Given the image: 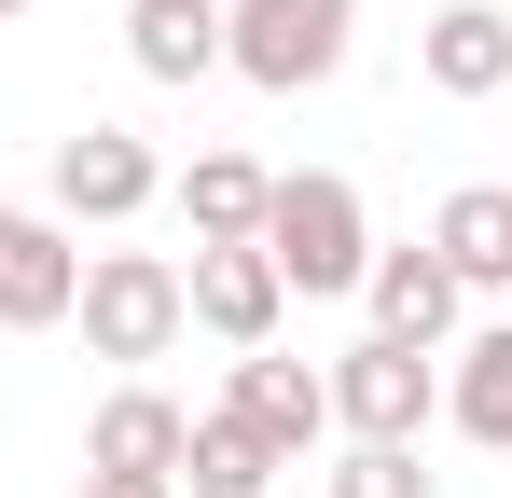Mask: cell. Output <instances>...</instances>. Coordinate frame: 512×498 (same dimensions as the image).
<instances>
[{"mask_svg":"<svg viewBox=\"0 0 512 498\" xmlns=\"http://www.w3.org/2000/svg\"><path fill=\"white\" fill-rule=\"evenodd\" d=\"M263 263H277L305 305L360 291V263H374V208H360V180H346V166H277V194H263Z\"/></svg>","mask_w":512,"mask_h":498,"instance_id":"1","label":"cell"},{"mask_svg":"<svg viewBox=\"0 0 512 498\" xmlns=\"http://www.w3.org/2000/svg\"><path fill=\"white\" fill-rule=\"evenodd\" d=\"M360 56V0H222V70L263 97H319Z\"/></svg>","mask_w":512,"mask_h":498,"instance_id":"2","label":"cell"},{"mask_svg":"<svg viewBox=\"0 0 512 498\" xmlns=\"http://www.w3.org/2000/svg\"><path fill=\"white\" fill-rule=\"evenodd\" d=\"M70 319H84V346H97V360L153 374L180 332H194V305H180V263H167V249H84V291H70Z\"/></svg>","mask_w":512,"mask_h":498,"instance_id":"3","label":"cell"},{"mask_svg":"<svg viewBox=\"0 0 512 498\" xmlns=\"http://www.w3.org/2000/svg\"><path fill=\"white\" fill-rule=\"evenodd\" d=\"M319 388H333V429H346V443H429V415H443V346L360 332Z\"/></svg>","mask_w":512,"mask_h":498,"instance_id":"4","label":"cell"},{"mask_svg":"<svg viewBox=\"0 0 512 498\" xmlns=\"http://www.w3.org/2000/svg\"><path fill=\"white\" fill-rule=\"evenodd\" d=\"M153 194H167V153H153L139 125H70V139H56V222H97V236H125Z\"/></svg>","mask_w":512,"mask_h":498,"instance_id":"5","label":"cell"},{"mask_svg":"<svg viewBox=\"0 0 512 498\" xmlns=\"http://www.w3.org/2000/svg\"><path fill=\"white\" fill-rule=\"evenodd\" d=\"M360 305H374L388 346H457V332H471V291H457V263H443L429 236L374 249V263H360Z\"/></svg>","mask_w":512,"mask_h":498,"instance_id":"6","label":"cell"},{"mask_svg":"<svg viewBox=\"0 0 512 498\" xmlns=\"http://www.w3.org/2000/svg\"><path fill=\"white\" fill-rule=\"evenodd\" d=\"M222 415H236V429H263L291 471L333 443V388H319L305 360H277V346H236V374H222Z\"/></svg>","mask_w":512,"mask_h":498,"instance_id":"7","label":"cell"},{"mask_svg":"<svg viewBox=\"0 0 512 498\" xmlns=\"http://www.w3.org/2000/svg\"><path fill=\"white\" fill-rule=\"evenodd\" d=\"M180 305H194V332H222V346H277L291 277L263 263V236H236V249H194L180 263Z\"/></svg>","mask_w":512,"mask_h":498,"instance_id":"8","label":"cell"},{"mask_svg":"<svg viewBox=\"0 0 512 498\" xmlns=\"http://www.w3.org/2000/svg\"><path fill=\"white\" fill-rule=\"evenodd\" d=\"M84 291V249L56 208H0V332H56Z\"/></svg>","mask_w":512,"mask_h":498,"instance_id":"9","label":"cell"},{"mask_svg":"<svg viewBox=\"0 0 512 498\" xmlns=\"http://www.w3.org/2000/svg\"><path fill=\"white\" fill-rule=\"evenodd\" d=\"M180 443H194V415H180L153 374H125V388L84 415V471H153V485H180Z\"/></svg>","mask_w":512,"mask_h":498,"instance_id":"10","label":"cell"},{"mask_svg":"<svg viewBox=\"0 0 512 498\" xmlns=\"http://www.w3.org/2000/svg\"><path fill=\"white\" fill-rule=\"evenodd\" d=\"M416 70H429V97H499L512 83V14L499 0H443L416 28Z\"/></svg>","mask_w":512,"mask_h":498,"instance_id":"11","label":"cell"},{"mask_svg":"<svg viewBox=\"0 0 512 498\" xmlns=\"http://www.w3.org/2000/svg\"><path fill=\"white\" fill-rule=\"evenodd\" d=\"M429 249L457 263V291H471V305L512 291V180H457V194L429 208Z\"/></svg>","mask_w":512,"mask_h":498,"instance_id":"12","label":"cell"},{"mask_svg":"<svg viewBox=\"0 0 512 498\" xmlns=\"http://www.w3.org/2000/svg\"><path fill=\"white\" fill-rule=\"evenodd\" d=\"M167 194H180V222H194V249H236V236H263V194H277V166H263V153H194Z\"/></svg>","mask_w":512,"mask_h":498,"instance_id":"13","label":"cell"},{"mask_svg":"<svg viewBox=\"0 0 512 498\" xmlns=\"http://www.w3.org/2000/svg\"><path fill=\"white\" fill-rule=\"evenodd\" d=\"M443 415H457L485 457H512V319H471V332H457V360H443Z\"/></svg>","mask_w":512,"mask_h":498,"instance_id":"14","label":"cell"},{"mask_svg":"<svg viewBox=\"0 0 512 498\" xmlns=\"http://www.w3.org/2000/svg\"><path fill=\"white\" fill-rule=\"evenodd\" d=\"M125 56H139V83H208L222 70V0H125Z\"/></svg>","mask_w":512,"mask_h":498,"instance_id":"15","label":"cell"},{"mask_svg":"<svg viewBox=\"0 0 512 498\" xmlns=\"http://www.w3.org/2000/svg\"><path fill=\"white\" fill-rule=\"evenodd\" d=\"M277 471H291V457H277L263 429H236V415H222V402L194 415V443H180V498H263V485H277Z\"/></svg>","mask_w":512,"mask_h":498,"instance_id":"16","label":"cell"},{"mask_svg":"<svg viewBox=\"0 0 512 498\" xmlns=\"http://www.w3.org/2000/svg\"><path fill=\"white\" fill-rule=\"evenodd\" d=\"M333 498H429V457H416V443H346Z\"/></svg>","mask_w":512,"mask_h":498,"instance_id":"17","label":"cell"},{"mask_svg":"<svg viewBox=\"0 0 512 498\" xmlns=\"http://www.w3.org/2000/svg\"><path fill=\"white\" fill-rule=\"evenodd\" d=\"M84 498H180V485H153V471H84Z\"/></svg>","mask_w":512,"mask_h":498,"instance_id":"18","label":"cell"},{"mask_svg":"<svg viewBox=\"0 0 512 498\" xmlns=\"http://www.w3.org/2000/svg\"><path fill=\"white\" fill-rule=\"evenodd\" d=\"M14 14H28V0H0V28H14Z\"/></svg>","mask_w":512,"mask_h":498,"instance_id":"19","label":"cell"}]
</instances>
